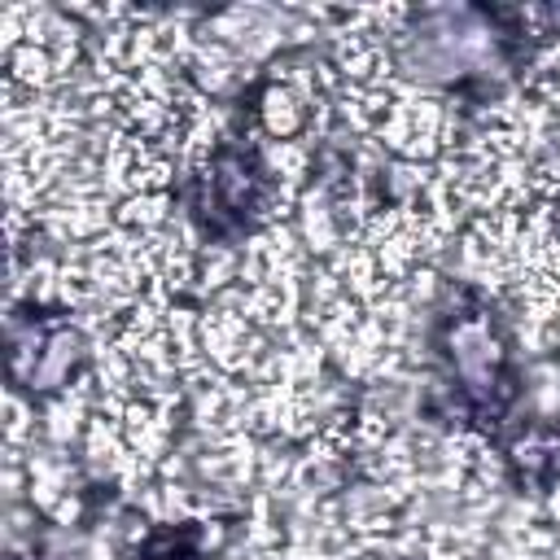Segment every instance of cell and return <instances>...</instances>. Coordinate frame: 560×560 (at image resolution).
<instances>
[{"label":"cell","mask_w":560,"mask_h":560,"mask_svg":"<svg viewBox=\"0 0 560 560\" xmlns=\"http://www.w3.org/2000/svg\"><path fill=\"white\" fill-rule=\"evenodd\" d=\"M429 346L451 411L499 442L521 402L516 337L503 311L477 289H446L429 324Z\"/></svg>","instance_id":"cell-1"},{"label":"cell","mask_w":560,"mask_h":560,"mask_svg":"<svg viewBox=\"0 0 560 560\" xmlns=\"http://www.w3.org/2000/svg\"><path fill=\"white\" fill-rule=\"evenodd\" d=\"M521 22V13L490 4L416 9L398 35V66L446 92H486L529 57Z\"/></svg>","instance_id":"cell-2"},{"label":"cell","mask_w":560,"mask_h":560,"mask_svg":"<svg viewBox=\"0 0 560 560\" xmlns=\"http://www.w3.org/2000/svg\"><path fill=\"white\" fill-rule=\"evenodd\" d=\"M271 171L249 136H228L214 144L210 162L188 184V210L206 236H245L271 206Z\"/></svg>","instance_id":"cell-3"},{"label":"cell","mask_w":560,"mask_h":560,"mask_svg":"<svg viewBox=\"0 0 560 560\" xmlns=\"http://www.w3.org/2000/svg\"><path fill=\"white\" fill-rule=\"evenodd\" d=\"M9 381L26 398H52L61 394L88 363V337L83 328L52 306H18L9 315Z\"/></svg>","instance_id":"cell-4"},{"label":"cell","mask_w":560,"mask_h":560,"mask_svg":"<svg viewBox=\"0 0 560 560\" xmlns=\"http://www.w3.org/2000/svg\"><path fill=\"white\" fill-rule=\"evenodd\" d=\"M512 486L547 494L560 486V416H534L499 438Z\"/></svg>","instance_id":"cell-5"},{"label":"cell","mask_w":560,"mask_h":560,"mask_svg":"<svg viewBox=\"0 0 560 560\" xmlns=\"http://www.w3.org/2000/svg\"><path fill=\"white\" fill-rule=\"evenodd\" d=\"M136 560H206V529L201 525H171L149 534V542L136 551Z\"/></svg>","instance_id":"cell-6"}]
</instances>
